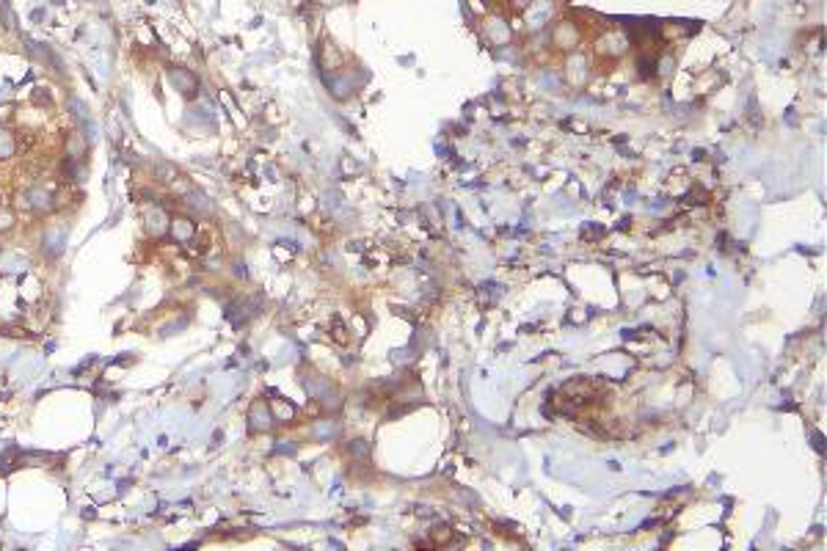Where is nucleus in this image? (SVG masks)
I'll return each instance as SVG.
<instances>
[{
  "label": "nucleus",
  "mask_w": 827,
  "mask_h": 551,
  "mask_svg": "<svg viewBox=\"0 0 827 551\" xmlns=\"http://www.w3.org/2000/svg\"><path fill=\"white\" fill-rule=\"evenodd\" d=\"M14 223H17V213H14L11 207L0 204V234L8 232V229H14Z\"/></svg>",
  "instance_id": "6e6552de"
},
{
  "label": "nucleus",
  "mask_w": 827,
  "mask_h": 551,
  "mask_svg": "<svg viewBox=\"0 0 827 551\" xmlns=\"http://www.w3.org/2000/svg\"><path fill=\"white\" fill-rule=\"evenodd\" d=\"M168 234L177 243L188 246L190 240L196 237V220L190 218V215H171V220H168Z\"/></svg>",
  "instance_id": "7ed1b4c3"
},
{
  "label": "nucleus",
  "mask_w": 827,
  "mask_h": 551,
  "mask_svg": "<svg viewBox=\"0 0 827 551\" xmlns=\"http://www.w3.org/2000/svg\"><path fill=\"white\" fill-rule=\"evenodd\" d=\"M168 220H171V215H168L160 204H150V207L144 210V226H147V234H150V237H163V234H168Z\"/></svg>",
  "instance_id": "f03ea898"
},
{
  "label": "nucleus",
  "mask_w": 827,
  "mask_h": 551,
  "mask_svg": "<svg viewBox=\"0 0 827 551\" xmlns=\"http://www.w3.org/2000/svg\"><path fill=\"white\" fill-rule=\"evenodd\" d=\"M17 154V135L11 130H0V160H11Z\"/></svg>",
  "instance_id": "423d86ee"
},
{
  "label": "nucleus",
  "mask_w": 827,
  "mask_h": 551,
  "mask_svg": "<svg viewBox=\"0 0 827 551\" xmlns=\"http://www.w3.org/2000/svg\"><path fill=\"white\" fill-rule=\"evenodd\" d=\"M88 154V138L83 133H70L67 135V163H83Z\"/></svg>",
  "instance_id": "20e7f679"
},
{
  "label": "nucleus",
  "mask_w": 827,
  "mask_h": 551,
  "mask_svg": "<svg viewBox=\"0 0 827 551\" xmlns=\"http://www.w3.org/2000/svg\"><path fill=\"white\" fill-rule=\"evenodd\" d=\"M168 80L183 91V94H193L196 88H199V80H196V74L190 72V69H183V67H174L171 72H168Z\"/></svg>",
  "instance_id": "39448f33"
},
{
  "label": "nucleus",
  "mask_w": 827,
  "mask_h": 551,
  "mask_svg": "<svg viewBox=\"0 0 827 551\" xmlns=\"http://www.w3.org/2000/svg\"><path fill=\"white\" fill-rule=\"evenodd\" d=\"M160 174H163L160 177L163 182H174L177 180V168H171V166H160Z\"/></svg>",
  "instance_id": "1a4fd4ad"
},
{
  "label": "nucleus",
  "mask_w": 827,
  "mask_h": 551,
  "mask_svg": "<svg viewBox=\"0 0 827 551\" xmlns=\"http://www.w3.org/2000/svg\"><path fill=\"white\" fill-rule=\"evenodd\" d=\"M251 427L254 430H263V427H267L270 425V413H267V408H265L263 403H254V408H251Z\"/></svg>",
  "instance_id": "0eeeda50"
},
{
  "label": "nucleus",
  "mask_w": 827,
  "mask_h": 551,
  "mask_svg": "<svg viewBox=\"0 0 827 551\" xmlns=\"http://www.w3.org/2000/svg\"><path fill=\"white\" fill-rule=\"evenodd\" d=\"M22 204H25V210H31V213H50V210L55 207V201H53V193H50L44 185H34V187H28V190H25V196H22Z\"/></svg>",
  "instance_id": "f257e3e1"
}]
</instances>
